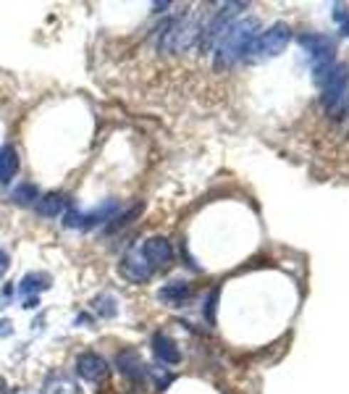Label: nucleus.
Returning a JSON list of instances; mask_svg holds the SVG:
<instances>
[{
    "label": "nucleus",
    "instance_id": "obj_6",
    "mask_svg": "<svg viewBox=\"0 0 349 394\" xmlns=\"http://www.w3.org/2000/svg\"><path fill=\"white\" fill-rule=\"evenodd\" d=\"M76 373L90 384H105L110 376V366L98 353H82L76 358Z\"/></svg>",
    "mask_w": 349,
    "mask_h": 394
},
{
    "label": "nucleus",
    "instance_id": "obj_18",
    "mask_svg": "<svg viewBox=\"0 0 349 394\" xmlns=\"http://www.w3.org/2000/svg\"><path fill=\"white\" fill-rule=\"evenodd\" d=\"M216 300H218V292H210V300H208V321L213 323V313H216Z\"/></svg>",
    "mask_w": 349,
    "mask_h": 394
},
{
    "label": "nucleus",
    "instance_id": "obj_11",
    "mask_svg": "<svg viewBox=\"0 0 349 394\" xmlns=\"http://www.w3.org/2000/svg\"><path fill=\"white\" fill-rule=\"evenodd\" d=\"M68 200L63 192H50L45 195V197H40V200L34 202V208H37V213H40L42 218H56L61 216L63 210H66Z\"/></svg>",
    "mask_w": 349,
    "mask_h": 394
},
{
    "label": "nucleus",
    "instance_id": "obj_4",
    "mask_svg": "<svg viewBox=\"0 0 349 394\" xmlns=\"http://www.w3.org/2000/svg\"><path fill=\"white\" fill-rule=\"evenodd\" d=\"M289 42H291L289 24L276 21L274 26H268L266 32H260L258 40L252 42L247 61L249 63H266V61H271V58H278V56L286 51V45H289Z\"/></svg>",
    "mask_w": 349,
    "mask_h": 394
},
{
    "label": "nucleus",
    "instance_id": "obj_21",
    "mask_svg": "<svg viewBox=\"0 0 349 394\" xmlns=\"http://www.w3.org/2000/svg\"><path fill=\"white\" fill-rule=\"evenodd\" d=\"M14 394H32V392H14Z\"/></svg>",
    "mask_w": 349,
    "mask_h": 394
},
{
    "label": "nucleus",
    "instance_id": "obj_15",
    "mask_svg": "<svg viewBox=\"0 0 349 394\" xmlns=\"http://www.w3.org/2000/svg\"><path fill=\"white\" fill-rule=\"evenodd\" d=\"M50 286V276L48 274H26L24 279H21V292L24 294H32V292H42V289H48Z\"/></svg>",
    "mask_w": 349,
    "mask_h": 394
},
{
    "label": "nucleus",
    "instance_id": "obj_10",
    "mask_svg": "<svg viewBox=\"0 0 349 394\" xmlns=\"http://www.w3.org/2000/svg\"><path fill=\"white\" fill-rule=\"evenodd\" d=\"M152 353L160 363H168V366H176L182 361V353H179V344L171 339L168 334H155L152 336Z\"/></svg>",
    "mask_w": 349,
    "mask_h": 394
},
{
    "label": "nucleus",
    "instance_id": "obj_7",
    "mask_svg": "<svg viewBox=\"0 0 349 394\" xmlns=\"http://www.w3.org/2000/svg\"><path fill=\"white\" fill-rule=\"evenodd\" d=\"M140 252L152 271L166 269L168 263L174 260V247H171V242H168L166 237H150V239H145Z\"/></svg>",
    "mask_w": 349,
    "mask_h": 394
},
{
    "label": "nucleus",
    "instance_id": "obj_17",
    "mask_svg": "<svg viewBox=\"0 0 349 394\" xmlns=\"http://www.w3.org/2000/svg\"><path fill=\"white\" fill-rule=\"evenodd\" d=\"M14 200H16L19 205H34V202L40 200V192H37V187L34 185L24 182V185H19L16 190H14Z\"/></svg>",
    "mask_w": 349,
    "mask_h": 394
},
{
    "label": "nucleus",
    "instance_id": "obj_8",
    "mask_svg": "<svg viewBox=\"0 0 349 394\" xmlns=\"http://www.w3.org/2000/svg\"><path fill=\"white\" fill-rule=\"evenodd\" d=\"M155 271L147 266V260L142 258L140 247H132V250L126 252L124 258H121V276L129 279L132 284H145L150 276H152Z\"/></svg>",
    "mask_w": 349,
    "mask_h": 394
},
{
    "label": "nucleus",
    "instance_id": "obj_5",
    "mask_svg": "<svg viewBox=\"0 0 349 394\" xmlns=\"http://www.w3.org/2000/svg\"><path fill=\"white\" fill-rule=\"evenodd\" d=\"M244 9V3H226L224 9L218 11L216 16L210 19L208 24L202 26V34H199V48L202 51H210V48H216V42L224 37V32L229 29V26L236 21V16H239V11Z\"/></svg>",
    "mask_w": 349,
    "mask_h": 394
},
{
    "label": "nucleus",
    "instance_id": "obj_12",
    "mask_svg": "<svg viewBox=\"0 0 349 394\" xmlns=\"http://www.w3.org/2000/svg\"><path fill=\"white\" fill-rule=\"evenodd\" d=\"M116 366L118 370L129 378H140L145 373V363H142L140 353H134V350H124V353L116 358Z\"/></svg>",
    "mask_w": 349,
    "mask_h": 394
},
{
    "label": "nucleus",
    "instance_id": "obj_20",
    "mask_svg": "<svg viewBox=\"0 0 349 394\" xmlns=\"http://www.w3.org/2000/svg\"><path fill=\"white\" fill-rule=\"evenodd\" d=\"M0 394H6V384L3 381H0Z\"/></svg>",
    "mask_w": 349,
    "mask_h": 394
},
{
    "label": "nucleus",
    "instance_id": "obj_2",
    "mask_svg": "<svg viewBox=\"0 0 349 394\" xmlns=\"http://www.w3.org/2000/svg\"><path fill=\"white\" fill-rule=\"evenodd\" d=\"M199 34L202 26L194 16L166 19L155 29V48L160 53H187L194 42H199Z\"/></svg>",
    "mask_w": 349,
    "mask_h": 394
},
{
    "label": "nucleus",
    "instance_id": "obj_13",
    "mask_svg": "<svg viewBox=\"0 0 349 394\" xmlns=\"http://www.w3.org/2000/svg\"><path fill=\"white\" fill-rule=\"evenodd\" d=\"M19 171V155L16 150L6 145V147H0V185H9L11 179L16 177Z\"/></svg>",
    "mask_w": 349,
    "mask_h": 394
},
{
    "label": "nucleus",
    "instance_id": "obj_9",
    "mask_svg": "<svg viewBox=\"0 0 349 394\" xmlns=\"http://www.w3.org/2000/svg\"><path fill=\"white\" fill-rule=\"evenodd\" d=\"M42 394H82V389L68 373L53 370V373H48L45 384H42Z\"/></svg>",
    "mask_w": 349,
    "mask_h": 394
},
{
    "label": "nucleus",
    "instance_id": "obj_14",
    "mask_svg": "<svg viewBox=\"0 0 349 394\" xmlns=\"http://www.w3.org/2000/svg\"><path fill=\"white\" fill-rule=\"evenodd\" d=\"M192 294V289H189V284L187 281H171L168 286H163L160 289V300H166V302H171V305H182L187 297Z\"/></svg>",
    "mask_w": 349,
    "mask_h": 394
},
{
    "label": "nucleus",
    "instance_id": "obj_16",
    "mask_svg": "<svg viewBox=\"0 0 349 394\" xmlns=\"http://www.w3.org/2000/svg\"><path fill=\"white\" fill-rule=\"evenodd\" d=\"M92 311L98 313L100 318H113L116 316V300L110 297V294H98L95 300H92Z\"/></svg>",
    "mask_w": 349,
    "mask_h": 394
},
{
    "label": "nucleus",
    "instance_id": "obj_3",
    "mask_svg": "<svg viewBox=\"0 0 349 394\" xmlns=\"http://www.w3.org/2000/svg\"><path fill=\"white\" fill-rule=\"evenodd\" d=\"M318 84H321V100L325 113L333 121H341L349 113V66L336 63Z\"/></svg>",
    "mask_w": 349,
    "mask_h": 394
},
{
    "label": "nucleus",
    "instance_id": "obj_1",
    "mask_svg": "<svg viewBox=\"0 0 349 394\" xmlns=\"http://www.w3.org/2000/svg\"><path fill=\"white\" fill-rule=\"evenodd\" d=\"M260 37V21L255 16H247V19H239V21H234L229 29L224 32V37L216 42V63L218 71H226V68L236 66L239 61H244L249 56V48H252V42Z\"/></svg>",
    "mask_w": 349,
    "mask_h": 394
},
{
    "label": "nucleus",
    "instance_id": "obj_19",
    "mask_svg": "<svg viewBox=\"0 0 349 394\" xmlns=\"http://www.w3.org/2000/svg\"><path fill=\"white\" fill-rule=\"evenodd\" d=\"M6 271H9V255L0 250V279L6 276Z\"/></svg>",
    "mask_w": 349,
    "mask_h": 394
}]
</instances>
